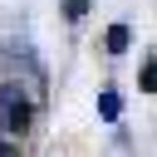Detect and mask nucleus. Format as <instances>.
Listing matches in <instances>:
<instances>
[{
  "label": "nucleus",
  "mask_w": 157,
  "mask_h": 157,
  "mask_svg": "<svg viewBox=\"0 0 157 157\" xmlns=\"http://www.w3.org/2000/svg\"><path fill=\"white\" fill-rule=\"evenodd\" d=\"M34 123H39V83L0 74V137H29Z\"/></svg>",
  "instance_id": "nucleus-1"
},
{
  "label": "nucleus",
  "mask_w": 157,
  "mask_h": 157,
  "mask_svg": "<svg viewBox=\"0 0 157 157\" xmlns=\"http://www.w3.org/2000/svg\"><path fill=\"white\" fill-rule=\"evenodd\" d=\"M123 44H128V29H123V25H118V29H108V49H123Z\"/></svg>",
  "instance_id": "nucleus-3"
},
{
  "label": "nucleus",
  "mask_w": 157,
  "mask_h": 157,
  "mask_svg": "<svg viewBox=\"0 0 157 157\" xmlns=\"http://www.w3.org/2000/svg\"><path fill=\"white\" fill-rule=\"evenodd\" d=\"M83 10H88V0H69V15H74V20H78Z\"/></svg>",
  "instance_id": "nucleus-4"
},
{
  "label": "nucleus",
  "mask_w": 157,
  "mask_h": 157,
  "mask_svg": "<svg viewBox=\"0 0 157 157\" xmlns=\"http://www.w3.org/2000/svg\"><path fill=\"white\" fill-rule=\"evenodd\" d=\"M0 157H25L20 152V137H0Z\"/></svg>",
  "instance_id": "nucleus-2"
}]
</instances>
